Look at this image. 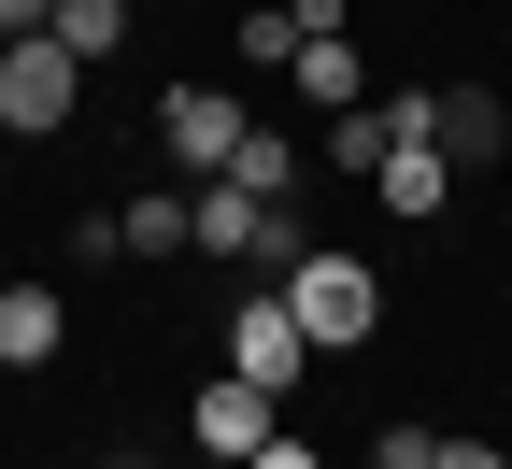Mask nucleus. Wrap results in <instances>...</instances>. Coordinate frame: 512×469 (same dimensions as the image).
Listing matches in <instances>:
<instances>
[{
    "label": "nucleus",
    "instance_id": "nucleus-1",
    "mask_svg": "<svg viewBox=\"0 0 512 469\" xmlns=\"http://www.w3.org/2000/svg\"><path fill=\"white\" fill-rule=\"evenodd\" d=\"M285 299H299V327H313V356H356L370 327H384V271H370V256H328V242L285 271Z\"/></svg>",
    "mask_w": 512,
    "mask_h": 469
},
{
    "label": "nucleus",
    "instance_id": "nucleus-2",
    "mask_svg": "<svg viewBox=\"0 0 512 469\" xmlns=\"http://www.w3.org/2000/svg\"><path fill=\"white\" fill-rule=\"evenodd\" d=\"M72 100H86V57L57 43V29L0 43V128H15V143H43V128H72Z\"/></svg>",
    "mask_w": 512,
    "mask_h": 469
},
{
    "label": "nucleus",
    "instance_id": "nucleus-3",
    "mask_svg": "<svg viewBox=\"0 0 512 469\" xmlns=\"http://www.w3.org/2000/svg\"><path fill=\"white\" fill-rule=\"evenodd\" d=\"M157 157H171L185 185H214V171L242 157V100H228V86H171V100H157Z\"/></svg>",
    "mask_w": 512,
    "mask_h": 469
},
{
    "label": "nucleus",
    "instance_id": "nucleus-4",
    "mask_svg": "<svg viewBox=\"0 0 512 469\" xmlns=\"http://www.w3.org/2000/svg\"><path fill=\"white\" fill-rule=\"evenodd\" d=\"M228 370H242V384H271V398L313 370V327H299V299H285V285H256V299L228 313Z\"/></svg>",
    "mask_w": 512,
    "mask_h": 469
},
{
    "label": "nucleus",
    "instance_id": "nucleus-5",
    "mask_svg": "<svg viewBox=\"0 0 512 469\" xmlns=\"http://www.w3.org/2000/svg\"><path fill=\"white\" fill-rule=\"evenodd\" d=\"M271 427H285V398H271V384H242V370L200 384V455H256Z\"/></svg>",
    "mask_w": 512,
    "mask_h": 469
},
{
    "label": "nucleus",
    "instance_id": "nucleus-6",
    "mask_svg": "<svg viewBox=\"0 0 512 469\" xmlns=\"http://www.w3.org/2000/svg\"><path fill=\"white\" fill-rule=\"evenodd\" d=\"M57 342H72V299L57 285H0V370H43Z\"/></svg>",
    "mask_w": 512,
    "mask_h": 469
},
{
    "label": "nucleus",
    "instance_id": "nucleus-7",
    "mask_svg": "<svg viewBox=\"0 0 512 469\" xmlns=\"http://www.w3.org/2000/svg\"><path fill=\"white\" fill-rule=\"evenodd\" d=\"M285 72H299V100H313V114H356V100H370V57H356L342 29H299Z\"/></svg>",
    "mask_w": 512,
    "mask_h": 469
},
{
    "label": "nucleus",
    "instance_id": "nucleus-8",
    "mask_svg": "<svg viewBox=\"0 0 512 469\" xmlns=\"http://www.w3.org/2000/svg\"><path fill=\"white\" fill-rule=\"evenodd\" d=\"M114 228H128V256H200V185H143Z\"/></svg>",
    "mask_w": 512,
    "mask_h": 469
},
{
    "label": "nucleus",
    "instance_id": "nucleus-9",
    "mask_svg": "<svg viewBox=\"0 0 512 469\" xmlns=\"http://www.w3.org/2000/svg\"><path fill=\"white\" fill-rule=\"evenodd\" d=\"M370 185H384V214H399V228H427L441 199H456V157H441V143H399V157H384Z\"/></svg>",
    "mask_w": 512,
    "mask_h": 469
},
{
    "label": "nucleus",
    "instance_id": "nucleus-10",
    "mask_svg": "<svg viewBox=\"0 0 512 469\" xmlns=\"http://www.w3.org/2000/svg\"><path fill=\"white\" fill-rule=\"evenodd\" d=\"M384 157H399V114H384V100L328 114V171H384Z\"/></svg>",
    "mask_w": 512,
    "mask_h": 469
},
{
    "label": "nucleus",
    "instance_id": "nucleus-11",
    "mask_svg": "<svg viewBox=\"0 0 512 469\" xmlns=\"http://www.w3.org/2000/svg\"><path fill=\"white\" fill-rule=\"evenodd\" d=\"M43 29H57V43H72V57H86V72H100V57L128 43V0H57V15H43Z\"/></svg>",
    "mask_w": 512,
    "mask_h": 469
},
{
    "label": "nucleus",
    "instance_id": "nucleus-12",
    "mask_svg": "<svg viewBox=\"0 0 512 469\" xmlns=\"http://www.w3.org/2000/svg\"><path fill=\"white\" fill-rule=\"evenodd\" d=\"M228 185H256V199H299V143H285V128H242Z\"/></svg>",
    "mask_w": 512,
    "mask_h": 469
},
{
    "label": "nucleus",
    "instance_id": "nucleus-13",
    "mask_svg": "<svg viewBox=\"0 0 512 469\" xmlns=\"http://www.w3.org/2000/svg\"><path fill=\"white\" fill-rule=\"evenodd\" d=\"M242 57H299V0H256V15H242Z\"/></svg>",
    "mask_w": 512,
    "mask_h": 469
},
{
    "label": "nucleus",
    "instance_id": "nucleus-14",
    "mask_svg": "<svg viewBox=\"0 0 512 469\" xmlns=\"http://www.w3.org/2000/svg\"><path fill=\"white\" fill-rule=\"evenodd\" d=\"M370 469H441V441H427V427H384V455H370Z\"/></svg>",
    "mask_w": 512,
    "mask_h": 469
},
{
    "label": "nucleus",
    "instance_id": "nucleus-15",
    "mask_svg": "<svg viewBox=\"0 0 512 469\" xmlns=\"http://www.w3.org/2000/svg\"><path fill=\"white\" fill-rule=\"evenodd\" d=\"M242 469H328V455H313L299 427H271V441H256V455H242Z\"/></svg>",
    "mask_w": 512,
    "mask_h": 469
},
{
    "label": "nucleus",
    "instance_id": "nucleus-16",
    "mask_svg": "<svg viewBox=\"0 0 512 469\" xmlns=\"http://www.w3.org/2000/svg\"><path fill=\"white\" fill-rule=\"evenodd\" d=\"M43 15H57V0H0V43H29V29H43Z\"/></svg>",
    "mask_w": 512,
    "mask_h": 469
},
{
    "label": "nucleus",
    "instance_id": "nucleus-17",
    "mask_svg": "<svg viewBox=\"0 0 512 469\" xmlns=\"http://www.w3.org/2000/svg\"><path fill=\"white\" fill-rule=\"evenodd\" d=\"M441 469H512V455L498 441H441Z\"/></svg>",
    "mask_w": 512,
    "mask_h": 469
},
{
    "label": "nucleus",
    "instance_id": "nucleus-18",
    "mask_svg": "<svg viewBox=\"0 0 512 469\" xmlns=\"http://www.w3.org/2000/svg\"><path fill=\"white\" fill-rule=\"evenodd\" d=\"M200 469H242V455H200Z\"/></svg>",
    "mask_w": 512,
    "mask_h": 469
}]
</instances>
